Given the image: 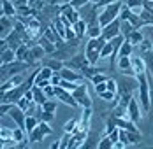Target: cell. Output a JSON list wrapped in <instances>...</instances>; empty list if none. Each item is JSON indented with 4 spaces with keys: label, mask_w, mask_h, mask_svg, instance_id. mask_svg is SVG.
<instances>
[{
    "label": "cell",
    "mask_w": 153,
    "mask_h": 149,
    "mask_svg": "<svg viewBox=\"0 0 153 149\" xmlns=\"http://www.w3.org/2000/svg\"><path fill=\"white\" fill-rule=\"evenodd\" d=\"M120 13H122V2H113V4L106 5L104 11L99 16V25H100V28L107 27L111 21L118 19V18H120V16H118Z\"/></svg>",
    "instance_id": "obj_1"
},
{
    "label": "cell",
    "mask_w": 153,
    "mask_h": 149,
    "mask_svg": "<svg viewBox=\"0 0 153 149\" xmlns=\"http://www.w3.org/2000/svg\"><path fill=\"white\" fill-rule=\"evenodd\" d=\"M106 42L107 41L102 35L97 37V39H90V42L86 44V58L90 61V65H97V61L100 58V51H102Z\"/></svg>",
    "instance_id": "obj_2"
},
{
    "label": "cell",
    "mask_w": 153,
    "mask_h": 149,
    "mask_svg": "<svg viewBox=\"0 0 153 149\" xmlns=\"http://www.w3.org/2000/svg\"><path fill=\"white\" fill-rule=\"evenodd\" d=\"M137 83H139V98H141V105L144 109V112L150 111V95H148V81L144 72L137 75Z\"/></svg>",
    "instance_id": "obj_3"
},
{
    "label": "cell",
    "mask_w": 153,
    "mask_h": 149,
    "mask_svg": "<svg viewBox=\"0 0 153 149\" xmlns=\"http://www.w3.org/2000/svg\"><path fill=\"white\" fill-rule=\"evenodd\" d=\"M53 132L49 126H48V123H44V121H41L35 128H33V132L32 134H28V140L30 142H39V140H42L46 135H49Z\"/></svg>",
    "instance_id": "obj_4"
},
{
    "label": "cell",
    "mask_w": 153,
    "mask_h": 149,
    "mask_svg": "<svg viewBox=\"0 0 153 149\" xmlns=\"http://www.w3.org/2000/svg\"><path fill=\"white\" fill-rule=\"evenodd\" d=\"M72 95H74V98H76L77 105H81V107H92V100H90V97H88V93H86V84H85V83L79 84V86L72 91Z\"/></svg>",
    "instance_id": "obj_5"
},
{
    "label": "cell",
    "mask_w": 153,
    "mask_h": 149,
    "mask_svg": "<svg viewBox=\"0 0 153 149\" xmlns=\"http://www.w3.org/2000/svg\"><path fill=\"white\" fill-rule=\"evenodd\" d=\"M55 97H58L63 104L71 105V107H77V102H76V98H74V95L71 91L63 89L62 86H55Z\"/></svg>",
    "instance_id": "obj_6"
},
{
    "label": "cell",
    "mask_w": 153,
    "mask_h": 149,
    "mask_svg": "<svg viewBox=\"0 0 153 149\" xmlns=\"http://www.w3.org/2000/svg\"><path fill=\"white\" fill-rule=\"evenodd\" d=\"M118 35H122V33H120V19L111 21L107 27L102 28V37H104L106 41H111V39H114V37H118Z\"/></svg>",
    "instance_id": "obj_7"
},
{
    "label": "cell",
    "mask_w": 153,
    "mask_h": 149,
    "mask_svg": "<svg viewBox=\"0 0 153 149\" xmlns=\"http://www.w3.org/2000/svg\"><path fill=\"white\" fill-rule=\"evenodd\" d=\"M120 19H122V21H128V23H132V25H134V28H137V27H141V25H143V19L139 18V14H134V13H132L127 5H125V7H122Z\"/></svg>",
    "instance_id": "obj_8"
},
{
    "label": "cell",
    "mask_w": 153,
    "mask_h": 149,
    "mask_svg": "<svg viewBox=\"0 0 153 149\" xmlns=\"http://www.w3.org/2000/svg\"><path fill=\"white\" fill-rule=\"evenodd\" d=\"M86 65H90V61H88V58H86V55L83 56V55H74L72 56V60L69 61V69H77V70H81L83 67H86Z\"/></svg>",
    "instance_id": "obj_9"
},
{
    "label": "cell",
    "mask_w": 153,
    "mask_h": 149,
    "mask_svg": "<svg viewBox=\"0 0 153 149\" xmlns=\"http://www.w3.org/2000/svg\"><path fill=\"white\" fill-rule=\"evenodd\" d=\"M90 119H92V107H83V116H81V123L77 130H90Z\"/></svg>",
    "instance_id": "obj_10"
},
{
    "label": "cell",
    "mask_w": 153,
    "mask_h": 149,
    "mask_svg": "<svg viewBox=\"0 0 153 149\" xmlns=\"http://www.w3.org/2000/svg\"><path fill=\"white\" fill-rule=\"evenodd\" d=\"M127 112H128V118H130V121H134V123H139V119H141V116H139V107H137V102H136L134 98L128 102Z\"/></svg>",
    "instance_id": "obj_11"
},
{
    "label": "cell",
    "mask_w": 153,
    "mask_h": 149,
    "mask_svg": "<svg viewBox=\"0 0 153 149\" xmlns=\"http://www.w3.org/2000/svg\"><path fill=\"white\" fill-rule=\"evenodd\" d=\"M18 14V9L14 7V4L11 0H2V16H9L13 19V16Z\"/></svg>",
    "instance_id": "obj_12"
},
{
    "label": "cell",
    "mask_w": 153,
    "mask_h": 149,
    "mask_svg": "<svg viewBox=\"0 0 153 149\" xmlns=\"http://www.w3.org/2000/svg\"><path fill=\"white\" fill-rule=\"evenodd\" d=\"M116 67L122 70V74H125L127 70H130V69H132L130 56H118V58H116Z\"/></svg>",
    "instance_id": "obj_13"
},
{
    "label": "cell",
    "mask_w": 153,
    "mask_h": 149,
    "mask_svg": "<svg viewBox=\"0 0 153 149\" xmlns=\"http://www.w3.org/2000/svg\"><path fill=\"white\" fill-rule=\"evenodd\" d=\"M130 61H132V69H134V72L136 74H143L144 70H146V63H144V60L139 58V56H130Z\"/></svg>",
    "instance_id": "obj_14"
},
{
    "label": "cell",
    "mask_w": 153,
    "mask_h": 149,
    "mask_svg": "<svg viewBox=\"0 0 153 149\" xmlns=\"http://www.w3.org/2000/svg\"><path fill=\"white\" fill-rule=\"evenodd\" d=\"M32 89H33V102L39 104V105L46 104L48 102V95L44 93V89L39 88V86H35V88H32Z\"/></svg>",
    "instance_id": "obj_15"
},
{
    "label": "cell",
    "mask_w": 153,
    "mask_h": 149,
    "mask_svg": "<svg viewBox=\"0 0 153 149\" xmlns=\"http://www.w3.org/2000/svg\"><path fill=\"white\" fill-rule=\"evenodd\" d=\"M60 75L62 79H65V81H74V83H81V77L72 70V69H62L60 70Z\"/></svg>",
    "instance_id": "obj_16"
},
{
    "label": "cell",
    "mask_w": 153,
    "mask_h": 149,
    "mask_svg": "<svg viewBox=\"0 0 153 149\" xmlns=\"http://www.w3.org/2000/svg\"><path fill=\"white\" fill-rule=\"evenodd\" d=\"M72 28H74V32H76V37H77V39H81V37L88 32V25H86V21H85V19H79L77 23L72 25Z\"/></svg>",
    "instance_id": "obj_17"
},
{
    "label": "cell",
    "mask_w": 153,
    "mask_h": 149,
    "mask_svg": "<svg viewBox=\"0 0 153 149\" xmlns=\"http://www.w3.org/2000/svg\"><path fill=\"white\" fill-rule=\"evenodd\" d=\"M44 35H46V37H48V39H49V41H51V42H53L55 46L58 44V42H62V41H63V39H62L60 35L56 33V30H55V27H53V25H51L49 28H46Z\"/></svg>",
    "instance_id": "obj_18"
},
{
    "label": "cell",
    "mask_w": 153,
    "mask_h": 149,
    "mask_svg": "<svg viewBox=\"0 0 153 149\" xmlns=\"http://www.w3.org/2000/svg\"><path fill=\"white\" fill-rule=\"evenodd\" d=\"M53 74H55V70H51V69L46 65V67L39 69V74H37V77H35V83H37V81H42V79H51Z\"/></svg>",
    "instance_id": "obj_19"
},
{
    "label": "cell",
    "mask_w": 153,
    "mask_h": 149,
    "mask_svg": "<svg viewBox=\"0 0 153 149\" xmlns=\"http://www.w3.org/2000/svg\"><path fill=\"white\" fill-rule=\"evenodd\" d=\"M14 58H16V51L14 49H4V51H2V65L13 63Z\"/></svg>",
    "instance_id": "obj_20"
},
{
    "label": "cell",
    "mask_w": 153,
    "mask_h": 149,
    "mask_svg": "<svg viewBox=\"0 0 153 149\" xmlns=\"http://www.w3.org/2000/svg\"><path fill=\"white\" fill-rule=\"evenodd\" d=\"M53 27H55V30H56V33L60 35L62 39H65V32H67V27H65V23L62 21V18L58 16L55 21H53Z\"/></svg>",
    "instance_id": "obj_21"
},
{
    "label": "cell",
    "mask_w": 153,
    "mask_h": 149,
    "mask_svg": "<svg viewBox=\"0 0 153 149\" xmlns=\"http://www.w3.org/2000/svg\"><path fill=\"white\" fill-rule=\"evenodd\" d=\"M127 7L134 14H141V11H143V0H127Z\"/></svg>",
    "instance_id": "obj_22"
},
{
    "label": "cell",
    "mask_w": 153,
    "mask_h": 149,
    "mask_svg": "<svg viewBox=\"0 0 153 149\" xmlns=\"http://www.w3.org/2000/svg\"><path fill=\"white\" fill-rule=\"evenodd\" d=\"M134 30H136V28H134V25H132V23H128V21H120V33H122L125 39H127Z\"/></svg>",
    "instance_id": "obj_23"
},
{
    "label": "cell",
    "mask_w": 153,
    "mask_h": 149,
    "mask_svg": "<svg viewBox=\"0 0 153 149\" xmlns=\"http://www.w3.org/2000/svg\"><path fill=\"white\" fill-rule=\"evenodd\" d=\"M39 46H42V49H44L46 53H53V51H55V44L48 39L46 35H42V37L39 39Z\"/></svg>",
    "instance_id": "obj_24"
},
{
    "label": "cell",
    "mask_w": 153,
    "mask_h": 149,
    "mask_svg": "<svg viewBox=\"0 0 153 149\" xmlns=\"http://www.w3.org/2000/svg\"><path fill=\"white\" fill-rule=\"evenodd\" d=\"M130 55H132V44L128 41H123L118 49V56H130Z\"/></svg>",
    "instance_id": "obj_25"
},
{
    "label": "cell",
    "mask_w": 153,
    "mask_h": 149,
    "mask_svg": "<svg viewBox=\"0 0 153 149\" xmlns=\"http://www.w3.org/2000/svg\"><path fill=\"white\" fill-rule=\"evenodd\" d=\"M37 125H39V119L35 118V116H27V121H25V132L32 134L33 128H35Z\"/></svg>",
    "instance_id": "obj_26"
},
{
    "label": "cell",
    "mask_w": 153,
    "mask_h": 149,
    "mask_svg": "<svg viewBox=\"0 0 153 149\" xmlns=\"http://www.w3.org/2000/svg\"><path fill=\"white\" fill-rule=\"evenodd\" d=\"M44 49H42V46H32V49H30V55H32V58H33V61H37V60H41L42 56H44Z\"/></svg>",
    "instance_id": "obj_27"
},
{
    "label": "cell",
    "mask_w": 153,
    "mask_h": 149,
    "mask_svg": "<svg viewBox=\"0 0 153 149\" xmlns=\"http://www.w3.org/2000/svg\"><path fill=\"white\" fill-rule=\"evenodd\" d=\"M77 128H79V121L77 119H71L63 125V132H69V134H74Z\"/></svg>",
    "instance_id": "obj_28"
},
{
    "label": "cell",
    "mask_w": 153,
    "mask_h": 149,
    "mask_svg": "<svg viewBox=\"0 0 153 149\" xmlns=\"http://www.w3.org/2000/svg\"><path fill=\"white\" fill-rule=\"evenodd\" d=\"M127 41L130 42V44L134 46V44H139V42H143V33L139 32V30H134L128 37H127Z\"/></svg>",
    "instance_id": "obj_29"
},
{
    "label": "cell",
    "mask_w": 153,
    "mask_h": 149,
    "mask_svg": "<svg viewBox=\"0 0 153 149\" xmlns=\"http://www.w3.org/2000/svg\"><path fill=\"white\" fill-rule=\"evenodd\" d=\"M79 84H81V83H74V81H65V79H62V83L58 84V86H62L63 89H67V91H71V93H72Z\"/></svg>",
    "instance_id": "obj_30"
},
{
    "label": "cell",
    "mask_w": 153,
    "mask_h": 149,
    "mask_svg": "<svg viewBox=\"0 0 153 149\" xmlns=\"http://www.w3.org/2000/svg\"><path fill=\"white\" fill-rule=\"evenodd\" d=\"M37 119H39V121H44V123H49V121L55 119V116H53V112H49V111H41V112L37 114Z\"/></svg>",
    "instance_id": "obj_31"
},
{
    "label": "cell",
    "mask_w": 153,
    "mask_h": 149,
    "mask_svg": "<svg viewBox=\"0 0 153 149\" xmlns=\"http://www.w3.org/2000/svg\"><path fill=\"white\" fill-rule=\"evenodd\" d=\"M88 33H90V39H97L102 35V28L100 25H93V27H88Z\"/></svg>",
    "instance_id": "obj_32"
},
{
    "label": "cell",
    "mask_w": 153,
    "mask_h": 149,
    "mask_svg": "<svg viewBox=\"0 0 153 149\" xmlns=\"http://www.w3.org/2000/svg\"><path fill=\"white\" fill-rule=\"evenodd\" d=\"M139 18L143 19V23H153V13L148 11V9H143L141 14H139Z\"/></svg>",
    "instance_id": "obj_33"
},
{
    "label": "cell",
    "mask_w": 153,
    "mask_h": 149,
    "mask_svg": "<svg viewBox=\"0 0 153 149\" xmlns=\"http://www.w3.org/2000/svg\"><path fill=\"white\" fill-rule=\"evenodd\" d=\"M48 67L55 72H60L63 69V63H62V60H51V61H48Z\"/></svg>",
    "instance_id": "obj_34"
},
{
    "label": "cell",
    "mask_w": 153,
    "mask_h": 149,
    "mask_svg": "<svg viewBox=\"0 0 153 149\" xmlns=\"http://www.w3.org/2000/svg\"><path fill=\"white\" fill-rule=\"evenodd\" d=\"M13 137H14L18 142H25V130H23V128H19V126L14 128V130H13Z\"/></svg>",
    "instance_id": "obj_35"
},
{
    "label": "cell",
    "mask_w": 153,
    "mask_h": 149,
    "mask_svg": "<svg viewBox=\"0 0 153 149\" xmlns=\"http://www.w3.org/2000/svg\"><path fill=\"white\" fill-rule=\"evenodd\" d=\"M97 146H99L100 149H111V148H113V140H111V137H109V135H106V137L97 144Z\"/></svg>",
    "instance_id": "obj_36"
},
{
    "label": "cell",
    "mask_w": 153,
    "mask_h": 149,
    "mask_svg": "<svg viewBox=\"0 0 153 149\" xmlns=\"http://www.w3.org/2000/svg\"><path fill=\"white\" fill-rule=\"evenodd\" d=\"M42 111H49V112H55V111H56V102H49V100H48L46 104H42Z\"/></svg>",
    "instance_id": "obj_37"
},
{
    "label": "cell",
    "mask_w": 153,
    "mask_h": 149,
    "mask_svg": "<svg viewBox=\"0 0 153 149\" xmlns=\"http://www.w3.org/2000/svg\"><path fill=\"white\" fill-rule=\"evenodd\" d=\"M106 84H107V89L109 91H113V93L118 91V86H116V81L114 79H106Z\"/></svg>",
    "instance_id": "obj_38"
},
{
    "label": "cell",
    "mask_w": 153,
    "mask_h": 149,
    "mask_svg": "<svg viewBox=\"0 0 153 149\" xmlns=\"http://www.w3.org/2000/svg\"><path fill=\"white\" fill-rule=\"evenodd\" d=\"M88 2H90V0H72V2H69V4H71L74 9H81V7H83V5H86Z\"/></svg>",
    "instance_id": "obj_39"
},
{
    "label": "cell",
    "mask_w": 153,
    "mask_h": 149,
    "mask_svg": "<svg viewBox=\"0 0 153 149\" xmlns=\"http://www.w3.org/2000/svg\"><path fill=\"white\" fill-rule=\"evenodd\" d=\"M90 79H92V81H93V84H99V83H104V81H106L107 77H106V75H102V74H100V72H99V74L92 75Z\"/></svg>",
    "instance_id": "obj_40"
},
{
    "label": "cell",
    "mask_w": 153,
    "mask_h": 149,
    "mask_svg": "<svg viewBox=\"0 0 153 149\" xmlns=\"http://www.w3.org/2000/svg\"><path fill=\"white\" fill-rule=\"evenodd\" d=\"M114 97H116V93H113V91H109V89H106V91L100 93V98H104V100H113Z\"/></svg>",
    "instance_id": "obj_41"
},
{
    "label": "cell",
    "mask_w": 153,
    "mask_h": 149,
    "mask_svg": "<svg viewBox=\"0 0 153 149\" xmlns=\"http://www.w3.org/2000/svg\"><path fill=\"white\" fill-rule=\"evenodd\" d=\"M60 83H62V75H60V72H55V74H53V77H51V84H53V86H58Z\"/></svg>",
    "instance_id": "obj_42"
},
{
    "label": "cell",
    "mask_w": 153,
    "mask_h": 149,
    "mask_svg": "<svg viewBox=\"0 0 153 149\" xmlns=\"http://www.w3.org/2000/svg\"><path fill=\"white\" fill-rule=\"evenodd\" d=\"M107 89V84H106V81L104 83H99V84H95V91H97V95H100L102 91H106Z\"/></svg>",
    "instance_id": "obj_43"
},
{
    "label": "cell",
    "mask_w": 153,
    "mask_h": 149,
    "mask_svg": "<svg viewBox=\"0 0 153 149\" xmlns=\"http://www.w3.org/2000/svg\"><path fill=\"white\" fill-rule=\"evenodd\" d=\"M11 2L16 5V9H18V7H21V5H25V4H28V0H11Z\"/></svg>",
    "instance_id": "obj_44"
},
{
    "label": "cell",
    "mask_w": 153,
    "mask_h": 149,
    "mask_svg": "<svg viewBox=\"0 0 153 149\" xmlns=\"http://www.w3.org/2000/svg\"><path fill=\"white\" fill-rule=\"evenodd\" d=\"M55 148H60V142H53L51 144V149H55Z\"/></svg>",
    "instance_id": "obj_45"
},
{
    "label": "cell",
    "mask_w": 153,
    "mask_h": 149,
    "mask_svg": "<svg viewBox=\"0 0 153 149\" xmlns=\"http://www.w3.org/2000/svg\"><path fill=\"white\" fill-rule=\"evenodd\" d=\"M90 2H93V4H99V2H100V0H90Z\"/></svg>",
    "instance_id": "obj_46"
},
{
    "label": "cell",
    "mask_w": 153,
    "mask_h": 149,
    "mask_svg": "<svg viewBox=\"0 0 153 149\" xmlns=\"http://www.w3.org/2000/svg\"><path fill=\"white\" fill-rule=\"evenodd\" d=\"M62 2H72V0H62Z\"/></svg>",
    "instance_id": "obj_47"
}]
</instances>
